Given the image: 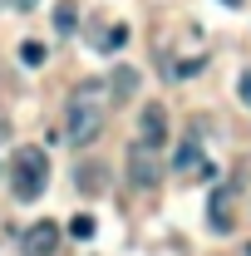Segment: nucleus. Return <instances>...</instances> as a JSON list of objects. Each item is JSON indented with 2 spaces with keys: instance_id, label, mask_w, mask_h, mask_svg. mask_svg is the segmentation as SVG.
Segmentation results:
<instances>
[{
  "instance_id": "nucleus-1",
  "label": "nucleus",
  "mask_w": 251,
  "mask_h": 256,
  "mask_svg": "<svg viewBox=\"0 0 251 256\" xmlns=\"http://www.w3.org/2000/svg\"><path fill=\"white\" fill-rule=\"evenodd\" d=\"M104 98H108L104 79H84L69 94V104H64V143L69 148H89L104 133Z\"/></svg>"
},
{
  "instance_id": "nucleus-2",
  "label": "nucleus",
  "mask_w": 251,
  "mask_h": 256,
  "mask_svg": "<svg viewBox=\"0 0 251 256\" xmlns=\"http://www.w3.org/2000/svg\"><path fill=\"white\" fill-rule=\"evenodd\" d=\"M44 188H50V158L40 148H25L15 158V197L34 202V197H44Z\"/></svg>"
},
{
  "instance_id": "nucleus-3",
  "label": "nucleus",
  "mask_w": 251,
  "mask_h": 256,
  "mask_svg": "<svg viewBox=\"0 0 251 256\" xmlns=\"http://www.w3.org/2000/svg\"><path fill=\"white\" fill-rule=\"evenodd\" d=\"M128 182H133V188H158V182H162L158 148H148V143H133V148H128Z\"/></svg>"
},
{
  "instance_id": "nucleus-4",
  "label": "nucleus",
  "mask_w": 251,
  "mask_h": 256,
  "mask_svg": "<svg viewBox=\"0 0 251 256\" xmlns=\"http://www.w3.org/2000/svg\"><path fill=\"white\" fill-rule=\"evenodd\" d=\"M60 242H64V226L50 222V217H40V222L20 236V252H25V256H54V252H60Z\"/></svg>"
},
{
  "instance_id": "nucleus-5",
  "label": "nucleus",
  "mask_w": 251,
  "mask_h": 256,
  "mask_svg": "<svg viewBox=\"0 0 251 256\" xmlns=\"http://www.w3.org/2000/svg\"><path fill=\"white\" fill-rule=\"evenodd\" d=\"M138 143H148V148L168 143V108L162 104H143V114H138Z\"/></svg>"
},
{
  "instance_id": "nucleus-6",
  "label": "nucleus",
  "mask_w": 251,
  "mask_h": 256,
  "mask_svg": "<svg viewBox=\"0 0 251 256\" xmlns=\"http://www.w3.org/2000/svg\"><path fill=\"white\" fill-rule=\"evenodd\" d=\"M207 217H212V232H232V188H217V192H212Z\"/></svg>"
},
{
  "instance_id": "nucleus-7",
  "label": "nucleus",
  "mask_w": 251,
  "mask_h": 256,
  "mask_svg": "<svg viewBox=\"0 0 251 256\" xmlns=\"http://www.w3.org/2000/svg\"><path fill=\"white\" fill-rule=\"evenodd\" d=\"M108 89H114V98H133V94H138V69L118 64V69H114V79H108Z\"/></svg>"
},
{
  "instance_id": "nucleus-8",
  "label": "nucleus",
  "mask_w": 251,
  "mask_h": 256,
  "mask_svg": "<svg viewBox=\"0 0 251 256\" xmlns=\"http://www.w3.org/2000/svg\"><path fill=\"white\" fill-rule=\"evenodd\" d=\"M172 168H178V172H202V148H197V138H188V143L178 148Z\"/></svg>"
},
{
  "instance_id": "nucleus-9",
  "label": "nucleus",
  "mask_w": 251,
  "mask_h": 256,
  "mask_svg": "<svg viewBox=\"0 0 251 256\" xmlns=\"http://www.w3.org/2000/svg\"><path fill=\"white\" fill-rule=\"evenodd\" d=\"M54 30H60V34L79 30V5H74V0H60V5H54Z\"/></svg>"
},
{
  "instance_id": "nucleus-10",
  "label": "nucleus",
  "mask_w": 251,
  "mask_h": 256,
  "mask_svg": "<svg viewBox=\"0 0 251 256\" xmlns=\"http://www.w3.org/2000/svg\"><path fill=\"white\" fill-rule=\"evenodd\" d=\"M104 182H108V172H104V168H94V162H84V168H79V188H84V192H98Z\"/></svg>"
},
{
  "instance_id": "nucleus-11",
  "label": "nucleus",
  "mask_w": 251,
  "mask_h": 256,
  "mask_svg": "<svg viewBox=\"0 0 251 256\" xmlns=\"http://www.w3.org/2000/svg\"><path fill=\"white\" fill-rule=\"evenodd\" d=\"M94 44H98V50H108V54H114V50H124V44H128V25H114L108 34H98Z\"/></svg>"
},
{
  "instance_id": "nucleus-12",
  "label": "nucleus",
  "mask_w": 251,
  "mask_h": 256,
  "mask_svg": "<svg viewBox=\"0 0 251 256\" xmlns=\"http://www.w3.org/2000/svg\"><path fill=\"white\" fill-rule=\"evenodd\" d=\"M69 236H79V242H89V236H94V217H89V212H79V217L69 222Z\"/></svg>"
},
{
  "instance_id": "nucleus-13",
  "label": "nucleus",
  "mask_w": 251,
  "mask_h": 256,
  "mask_svg": "<svg viewBox=\"0 0 251 256\" xmlns=\"http://www.w3.org/2000/svg\"><path fill=\"white\" fill-rule=\"evenodd\" d=\"M20 60L30 64V69H34V64H44V44H40V40H25V44H20Z\"/></svg>"
},
{
  "instance_id": "nucleus-14",
  "label": "nucleus",
  "mask_w": 251,
  "mask_h": 256,
  "mask_svg": "<svg viewBox=\"0 0 251 256\" xmlns=\"http://www.w3.org/2000/svg\"><path fill=\"white\" fill-rule=\"evenodd\" d=\"M236 94H242V104H251V69L242 74V79H236Z\"/></svg>"
},
{
  "instance_id": "nucleus-15",
  "label": "nucleus",
  "mask_w": 251,
  "mask_h": 256,
  "mask_svg": "<svg viewBox=\"0 0 251 256\" xmlns=\"http://www.w3.org/2000/svg\"><path fill=\"white\" fill-rule=\"evenodd\" d=\"M15 5H20V10H34V5H40V0H15Z\"/></svg>"
},
{
  "instance_id": "nucleus-16",
  "label": "nucleus",
  "mask_w": 251,
  "mask_h": 256,
  "mask_svg": "<svg viewBox=\"0 0 251 256\" xmlns=\"http://www.w3.org/2000/svg\"><path fill=\"white\" fill-rule=\"evenodd\" d=\"M222 5H232V10H236V5H242V0H222Z\"/></svg>"
},
{
  "instance_id": "nucleus-17",
  "label": "nucleus",
  "mask_w": 251,
  "mask_h": 256,
  "mask_svg": "<svg viewBox=\"0 0 251 256\" xmlns=\"http://www.w3.org/2000/svg\"><path fill=\"white\" fill-rule=\"evenodd\" d=\"M246 256H251V242H246Z\"/></svg>"
},
{
  "instance_id": "nucleus-18",
  "label": "nucleus",
  "mask_w": 251,
  "mask_h": 256,
  "mask_svg": "<svg viewBox=\"0 0 251 256\" xmlns=\"http://www.w3.org/2000/svg\"><path fill=\"white\" fill-rule=\"evenodd\" d=\"M0 138H5V128H0Z\"/></svg>"
}]
</instances>
